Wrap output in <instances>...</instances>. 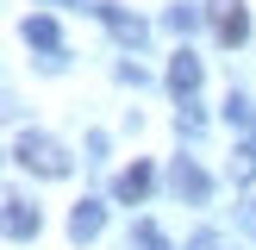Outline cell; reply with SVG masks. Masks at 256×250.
<instances>
[{
    "label": "cell",
    "instance_id": "cell-1",
    "mask_svg": "<svg viewBox=\"0 0 256 250\" xmlns=\"http://www.w3.org/2000/svg\"><path fill=\"white\" fill-rule=\"evenodd\" d=\"M12 150H19V162H25V169L50 175V182H62V175L75 169V156H69L62 144H56V138H44V132H25V138H19Z\"/></svg>",
    "mask_w": 256,
    "mask_h": 250
},
{
    "label": "cell",
    "instance_id": "cell-2",
    "mask_svg": "<svg viewBox=\"0 0 256 250\" xmlns=\"http://www.w3.org/2000/svg\"><path fill=\"white\" fill-rule=\"evenodd\" d=\"M212 32H219L225 44H244V38H250V12H244V0H212Z\"/></svg>",
    "mask_w": 256,
    "mask_h": 250
},
{
    "label": "cell",
    "instance_id": "cell-3",
    "mask_svg": "<svg viewBox=\"0 0 256 250\" xmlns=\"http://www.w3.org/2000/svg\"><path fill=\"white\" fill-rule=\"evenodd\" d=\"M169 182H175V194H182L188 206H200V200L212 194V182H206V175H200V162H188V156H182V162H175V169H169Z\"/></svg>",
    "mask_w": 256,
    "mask_h": 250
},
{
    "label": "cell",
    "instance_id": "cell-4",
    "mask_svg": "<svg viewBox=\"0 0 256 250\" xmlns=\"http://www.w3.org/2000/svg\"><path fill=\"white\" fill-rule=\"evenodd\" d=\"M25 44H38V50H44V62H56V56H62V32H56V19L32 12V19H25Z\"/></svg>",
    "mask_w": 256,
    "mask_h": 250
},
{
    "label": "cell",
    "instance_id": "cell-5",
    "mask_svg": "<svg viewBox=\"0 0 256 250\" xmlns=\"http://www.w3.org/2000/svg\"><path fill=\"white\" fill-rule=\"evenodd\" d=\"M150 182H156V175H150V162H132V169H119V182H112V194H119L125 206H138V200L150 194Z\"/></svg>",
    "mask_w": 256,
    "mask_h": 250
},
{
    "label": "cell",
    "instance_id": "cell-6",
    "mask_svg": "<svg viewBox=\"0 0 256 250\" xmlns=\"http://www.w3.org/2000/svg\"><path fill=\"white\" fill-rule=\"evenodd\" d=\"M100 225H106V206H100V200H82V206L69 212V238H75V244L100 238Z\"/></svg>",
    "mask_w": 256,
    "mask_h": 250
},
{
    "label": "cell",
    "instance_id": "cell-7",
    "mask_svg": "<svg viewBox=\"0 0 256 250\" xmlns=\"http://www.w3.org/2000/svg\"><path fill=\"white\" fill-rule=\"evenodd\" d=\"M169 88H175V94H194V88H200V56H188V50H182V56H175L169 62Z\"/></svg>",
    "mask_w": 256,
    "mask_h": 250
},
{
    "label": "cell",
    "instance_id": "cell-8",
    "mask_svg": "<svg viewBox=\"0 0 256 250\" xmlns=\"http://www.w3.org/2000/svg\"><path fill=\"white\" fill-rule=\"evenodd\" d=\"M38 232V206H25L19 194H6V238H32Z\"/></svg>",
    "mask_w": 256,
    "mask_h": 250
},
{
    "label": "cell",
    "instance_id": "cell-9",
    "mask_svg": "<svg viewBox=\"0 0 256 250\" xmlns=\"http://www.w3.org/2000/svg\"><path fill=\"white\" fill-rule=\"evenodd\" d=\"M100 19H106L112 32L125 38V44H144V19H138V12H119V6H100Z\"/></svg>",
    "mask_w": 256,
    "mask_h": 250
},
{
    "label": "cell",
    "instance_id": "cell-10",
    "mask_svg": "<svg viewBox=\"0 0 256 250\" xmlns=\"http://www.w3.org/2000/svg\"><path fill=\"white\" fill-rule=\"evenodd\" d=\"M225 106H232V119L244 125V132H256V106H250V100H238V94H232V100H225Z\"/></svg>",
    "mask_w": 256,
    "mask_h": 250
},
{
    "label": "cell",
    "instance_id": "cell-11",
    "mask_svg": "<svg viewBox=\"0 0 256 250\" xmlns=\"http://www.w3.org/2000/svg\"><path fill=\"white\" fill-rule=\"evenodd\" d=\"M175 125H182L188 138H200V125H206V119H200V112H194V106H188V100H182V112H175Z\"/></svg>",
    "mask_w": 256,
    "mask_h": 250
},
{
    "label": "cell",
    "instance_id": "cell-12",
    "mask_svg": "<svg viewBox=\"0 0 256 250\" xmlns=\"http://www.w3.org/2000/svg\"><path fill=\"white\" fill-rule=\"evenodd\" d=\"M194 250H238V244H225L219 232H200V238H194Z\"/></svg>",
    "mask_w": 256,
    "mask_h": 250
}]
</instances>
